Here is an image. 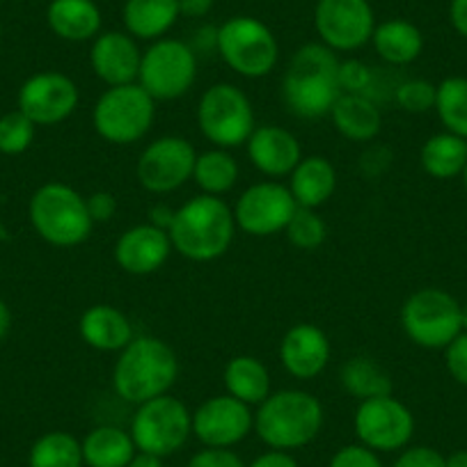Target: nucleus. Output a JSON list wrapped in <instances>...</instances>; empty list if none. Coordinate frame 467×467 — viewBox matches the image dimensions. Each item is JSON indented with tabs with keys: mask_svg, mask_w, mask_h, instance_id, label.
<instances>
[{
	"mask_svg": "<svg viewBox=\"0 0 467 467\" xmlns=\"http://www.w3.org/2000/svg\"><path fill=\"white\" fill-rule=\"evenodd\" d=\"M341 60L321 42L298 47L282 76V101L300 119H321L330 115L337 99L344 94L339 83Z\"/></svg>",
	"mask_w": 467,
	"mask_h": 467,
	"instance_id": "1",
	"label": "nucleus"
},
{
	"mask_svg": "<svg viewBox=\"0 0 467 467\" xmlns=\"http://www.w3.org/2000/svg\"><path fill=\"white\" fill-rule=\"evenodd\" d=\"M168 234L174 253L188 262L209 264L232 248L236 220L223 197L200 192L174 209Z\"/></svg>",
	"mask_w": 467,
	"mask_h": 467,
	"instance_id": "2",
	"label": "nucleus"
},
{
	"mask_svg": "<svg viewBox=\"0 0 467 467\" xmlns=\"http://www.w3.org/2000/svg\"><path fill=\"white\" fill-rule=\"evenodd\" d=\"M179 358L168 341L159 337H133L131 344L117 353L112 367V389L131 406L170 394L179 379Z\"/></svg>",
	"mask_w": 467,
	"mask_h": 467,
	"instance_id": "3",
	"label": "nucleus"
},
{
	"mask_svg": "<svg viewBox=\"0 0 467 467\" xmlns=\"http://www.w3.org/2000/svg\"><path fill=\"white\" fill-rule=\"evenodd\" d=\"M326 421L323 403L305 389H277L254 410V433L268 449L296 451L318 438Z\"/></svg>",
	"mask_w": 467,
	"mask_h": 467,
	"instance_id": "4",
	"label": "nucleus"
},
{
	"mask_svg": "<svg viewBox=\"0 0 467 467\" xmlns=\"http://www.w3.org/2000/svg\"><path fill=\"white\" fill-rule=\"evenodd\" d=\"M30 223L47 244L56 248H76L92 234L88 202L69 183H44L30 197Z\"/></svg>",
	"mask_w": 467,
	"mask_h": 467,
	"instance_id": "5",
	"label": "nucleus"
},
{
	"mask_svg": "<svg viewBox=\"0 0 467 467\" xmlns=\"http://www.w3.org/2000/svg\"><path fill=\"white\" fill-rule=\"evenodd\" d=\"M156 101L140 83L106 88L92 110L94 131L108 145H136L151 131Z\"/></svg>",
	"mask_w": 467,
	"mask_h": 467,
	"instance_id": "6",
	"label": "nucleus"
},
{
	"mask_svg": "<svg viewBox=\"0 0 467 467\" xmlns=\"http://www.w3.org/2000/svg\"><path fill=\"white\" fill-rule=\"evenodd\" d=\"M215 51L234 74L250 80L266 78L280 60L275 33L262 19L248 15L232 16L220 26Z\"/></svg>",
	"mask_w": 467,
	"mask_h": 467,
	"instance_id": "7",
	"label": "nucleus"
},
{
	"mask_svg": "<svg viewBox=\"0 0 467 467\" xmlns=\"http://www.w3.org/2000/svg\"><path fill=\"white\" fill-rule=\"evenodd\" d=\"M195 115L202 136L220 150L232 151L236 147H245L257 129L253 101L234 83H215L206 88Z\"/></svg>",
	"mask_w": 467,
	"mask_h": 467,
	"instance_id": "8",
	"label": "nucleus"
},
{
	"mask_svg": "<svg viewBox=\"0 0 467 467\" xmlns=\"http://www.w3.org/2000/svg\"><path fill=\"white\" fill-rule=\"evenodd\" d=\"M401 327L420 348L444 350L462 332L461 303L449 291L426 286L406 298Z\"/></svg>",
	"mask_w": 467,
	"mask_h": 467,
	"instance_id": "9",
	"label": "nucleus"
},
{
	"mask_svg": "<svg viewBox=\"0 0 467 467\" xmlns=\"http://www.w3.org/2000/svg\"><path fill=\"white\" fill-rule=\"evenodd\" d=\"M129 433L138 451L154 453L165 461L186 447L192 435V412L182 399L163 394L136 406Z\"/></svg>",
	"mask_w": 467,
	"mask_h": 467,
	"instance_id": "10",
	"label": "nucleus"
},
{
	"mask_svg": "<svg viewBox=\"0 0 467 467\" xmlns=\"http://www.w3.org/2000/svg\"><path fill=\"white\" fill-rule=\"evenodd\" d=\"M197 80V53L188 42L161 37L142 51L138 83L156 103L186 97Z\"/></svg>",
	"mask_w": 467,
	"mask_h": 467,
	"instance_id": "11",
	"label": "nucleus"
},
{
	"mask_svg": "<svg viewBox=\"0 0 467 467\" xmlns=\"http://www.w3.org/2000/svg\"><path fill=\"white\" fill-rule=\"evenodd\" d=\"M353 433L358 442L376 453L401 451L415 435V415L394 394L360 401L353 415Z\"/></svg>",
	"mask_w": 467,
	"mask_h": 467,
	"instance_id": "12",
	"label": "nucleus"
},
{
	"mask_svg": "<svg viewBox=\"0 0 467 467\" xmlns=\"http://www.w3.org/2000/svg\"><path fill=\"white\" fill-rule=\"evenodd\" d=\"M314 30L335 53H356L371 42L376 15L369 0H317Z\"/></svg>",
	"mask_w": 467,
	"mask_h": 467,
	"instance_id": "13",
	"label": "nucleus"
},
{
	"mask_svg": "<svg viewBox=\"0 0 467 467\" xmlns=\"http://www.w3.org/2000/svg\"><path fill=\"white\" fill-rule=\"evenodd\" d=\"M197 151L188 138L161 136L142 150L136 163V179L147 192L168 195L192 182Z\"/></svg>",
	"mask_w": 467,
	"mask_h": 467,
	"instance_id": "14",
	"label": "nucleus"
},
{
	"mask_svg": "<svg viewBox=\"0 0 467 467\" xmlns=\"http://www.w3.org/2000/svg\"><path fill=\"white\" fill-rule=\"evenodd\" d=\"M296 209L298 204H296L289 186L268 179V182H259L245 188L232 211L236 229L254 236V239H266L273 234L285 232Z\"/></svg>",
	"mask_w": 467,
	"mask_h": 467,
	"instance_id": "15",
	"label": "nucleus"
},
{
	"mask_svg": "<svg viewBox=\"0 0 467 467\" xmlns=\"http://www.w3.org/2000/svg\"><path fill=\"white\" fill-rule=\"evenodd\" d=\"M78 103V85L62 71H39L19 89V110L35 127L62 124L74 115Z\"/></svg>",
	"mask_w": 467,
	"mask_h": 467,
	"instance_id": "16",
	"label": "nucleus"
},
{
	"mask_svg": "<svg viewBox=\"0 0 467 467\" xmlns=\"http://www.w3.org/2000/svg\"><path fill=\"white\" fill-rule=\"evenodd\" d=\"M254 431V412L248 403L227 392L209 397L192 410V435L204 447L234 449Z\"/></svg>",
	"mask_w": 467,
	"mask_h": 467,
	"instance_id": "17",
	"label": "nucleus"
},
{
	"mask_svg": "<svg viewBox=\"0 0 467 467\" xmlns=\"http://www.w3.org/2000/svg\"><path fill=\"white\" fill-rule=\"evenodd\" d=\"M172 253L174 248L168 229L156 227L154 223H140L129 227L115 241L112 259L129 275L145 277L161 271Z\"/></svg>",
	"mask_w": 467,
	"mask_h": 467,
	"instance_id": "18",
	"label": "nucleus"
},
{
	"mask_svg": "<svg viewBox=\"0 0 467 467\" xmlns=\"http://www.w3.org/2000/svg\"><path fill=\"white\" fill-rule=\"evenodd\" d=\"M142 51L138 47V39L122 30H106L92 39L89 48V65L94 76L101 80L106 88L117 85L138 83L140 74Z\"/></svg>",
	"mask_w": 467,
	"mask_h": 467,
	"instance_id": "19",
	"label": "nucleus"
},
{
	"mask_svg": "<svg viewBox=\"0 0 467 467\" xmlns=\"http://www.w3.org/2000/svg\"><path fill=\"white\" fill-rule=\"evenodd\" d=\"M280 365L298 380H312L326 371L332 346L326 332L314 323H296L280 341Z\"/></svg>",
	"mask_w": 467,
	"mask_h": 467,
	"instance_id": "20",
	"label": "nucleus"
},
{
	"mask_svg": "<svg viewBox=\"0 0 467 467\" xmlns=\"http://www.w3.org/2000/svg\"><path fill=\"white\" fill-rule=\"evenodd\" d=\"M248 159L264 177L282 179L294 172L296 165L303 159V147L298 138L285 127L264 124L253 131L245 142Z\"/></svg>",
	"mask_w": 467,
	"mask_h": 467,
	"instance_id": "21",
	"label": "nucleus"
},
{
	"mask_svg": "<svg viewBox=\"0 0 467 467\" xmlns=\"http://www.w3.org/2000/svg\"><path fill=\"white\" fill-rule=\"evenodd\" d=\"M78 335L85 346L99 353H119L136 337L127 314L115 305L106 303L92 305L80 314Z\"/></svg>",
	"mask_w": 467,
	"mask_h": 467,
	"instance_id": "22",
	"label": "nucleus"
},
{
	"mask_svg": "<svg viewBox=\"0 0 467 467\" xmlns=\"http://www.w3.org/2000/svg\"><path fill=\"white\" fill-rule=\"evenodd\" d=\"M327 117L335 131L350 142H371L383 131V112L369 94L344 92Z\"/></svg>",
	"mask_w": 467,
	"mask_h": 467,
	"instance_id": "23",
	"label": "nucleus"
},
{
	"mask_svg": "<svg viewBox=\"0 0 467 467\" xmlns=\"http://www.w3.org/2000/svg\"><path fill=\"white\" fill-rule=\"evenodd\" d=\"M47 24L65 42H92L101 33L103 16L94 0H51Z\"/></svg>",
	"mask_w": 467,
	"mask_h": 467,
	"instance_id": "24",
	"label": "nucleus"
},
{
	"mask_svg": "<svg viewBox=\"0 0 467 467\" xmlns=\"http://www.w3.org/2000/svg\"><path fill=\"white\" fill-rule=\"evenodd\" d=\"M289 191L296 204L303 209H318L327 204L337 191V170L330 159L321 154L303 156L289 174Z\"/></svg>",
	"mask_w": 467,
	"mask_h": 467,
	"instance_id": "25",
	"label": "nucleus"
},
{
	"mask_svg": "<svg viewBox=\"0 0 467 467\" xmlns=\"http://www.w3.org/2000/svg\"><path fill=\"white\" fill-rule=\"evenodd\" d=\"M369 44L385 65L406 67L412 65L424 51V35L412 21L388 19L376 24Z\"/></svg>",
	"mask_w": 467,
	"mask_h": 467,
	"instance_id": "26",
	"label": "nucleus"
},
{
	"mask_svg": "<svg viewBox=\"0 0 467 467\" xmlns=\"http://www.w3.org/2000/svg\"><path fill=\"white\" fill-rule=\"evenodd\" d=\"M179 0H127L122 7L124 28L138 42H156L177 24Z\"/></svg>",
	"mask_w": 467,
	"mask_h": 467,
	"instance_id": "27",
	"label": "nucleus"
},
{
	"mask_svg": "<svg viewBox=\"0 0 467 467\" xmlns=\"http://www.w3.org/2000/svg\"><path fill=\"white\" fill-rule=\"evenodd\" d=\"M223 383L229 397L248 403L250 408L262 406L273 392L271 371L254 356H234L224 365Z\"/></svg>",
	"mask_w": 467,
	"mask_h": 467,
	"instance_id": "28",
	"label": "nucleus"
},
{
	"mask_svg": "<svg viewBox=\"0 0 467 467\" xmlns=\"http://www.w3.org/2000/svg\"><path fill=\"white\" fill-rule=\"evenodd\" d=\"M80 447H83V461L88 467H127L138 453L131 433L112 424L89 431L80 440Z\"/></svg>",
	"mask_w": 467,
	"mask_h": 467,
	"instance_id": "29",
	"label": "nucleus"
},
{
	"mask_svg": "<svg viewBox=\"0 0 467 467\" xmlns=\"http://www.w3.org/2000/svg\"><path fill=\"white\" fill-rule=\"evenodd\" d=\"M420 163L429 177L440 182L461 177L467 163V140L449 131L435 133L421 145Z\"/></svg>",
	"mask_w": 467,
	"mask_h": 467,
	"instance_id": "30",
	"label": "nucleus"
},
{
	"mask_svg": "<svg viewBox=\"0 0 467 467\" xmlns=\"http://www.w3.org/2000/svg\"><path fill=\"white\" fill-rule=\"evenodd\" d=\"M339 383L346 394L358 399V403L392 394V376L379 360L369 356L348 358L339 369Z\"/></svg>",
	"mask_w": 467,
	"mask_h": 467,
	"instance_id": "31",
	"label": "nucleus"
},
{
	"mask_svg": "<svg viewBox=\"0 0 467 467\" xmlns=\"http://www.w3.org/2000/svg\"><path fill=\"white\" fill-rule=\"evenodd\" d=\"M239 174V163L232 156V151L213 147V150H206L202 154H197L195 170H192V182L197 183V188L204 195L223 197L224 192H229L236 186Z\"/></svg>",
	"mask_w": 467,
	"mask_h": 467,
	"instance_id": "32",
	"label": "nucleus"
},
{
	"mask_svg": "<svg viewBox=\"0 0 467 467\" xmlns=\"http://www.w3.org/2000/svg\"><path fill=\"white\" fill-rule=\"evenodd\" d=\"M435 115L444 131L467 140V78L447 76L435 89Z\"/></svg>",
	"mask_w": 467,
	"mask_h": 467,
	"instance_id": "33",
	"label": "nucleus"
},
{
	"mask_svg": "<svg viewBox=\"0 0 467 467\" xmlns=\"http://www.w3.org/2000/svg\"><path fill=\"white\" fill-rule=\"evenodd\" d=\"M30 467H83V447L76 435L51 431L35 440L28 456Z\"/></svg>",
	"mask_w": 467,
	"mask_h": 467,
	"instance_id": "34",
	"label": "nucleus"
},
{
	"mask_svg": "<svg viewBox=\"0 0 467 467\" xmlns=\"http://www.w3.org/2000/svg\"><path fill=\"white\" fill-rule=\"evenodd\" d=\"M285 234L294 248L309 253V250H317L326 244L327 224L318 215L317 209H303V206H298L294 218L286 224Z\"/></svg>",
	"mask_w": 467,
	"mask_h": 467,
	"instance_id": "35",
	"label": "nucleus"
},
{
	"mask_svg": "<svg viewBox=\"0 0 467 467\" xmlns=\"http://www.w3.org/2000/svg\"><path fill=\"white\" fill-rule=\"evenodd\" d=\"M35 124L21 110L0 117V154L19 156L30 150L35 140Z\"/></svg>",
	"mask_w": 467,
	"mask_h": 467,
	"instance_id": "36",
	"label": "nucleus"
},
{
	"mask_svg": "<svg viewBox=\"0 0 467 467\" xmlns=\"http://www.w3.org/2000/svg\"><path fill=\"white\" fill-rule=\"evenodd\" d=\"M435 89L438 85L431 83L426 78H408L397 85L394 89V99L401 110L412 112V115H421L435 108Z\"/></svg>",
	"mask_w": 467,
	"mask_h": 467,
	"instance_id": "37",
	"label": "nucleus"
},
{
	"mask_svg": "<svg viewBox=\"0 0 467 467\" xmlns=\"http://www.w3.org/2000/svg\"><path fill=\"white\" fill-rule=\"evenodd\" d=\"M327 467H383V461H380V453H376L374 449L353 442L337 449Z\"/></svg>",
	"mask_w": 467,
	"mask_h": 467,
	"instance_id": "38",
	"label": "nucleus"
},
{
	"mask_svg": "<svg viewBox=\"0 0 467 467\" xmlns=\"http://www.w3.org/2000/svg\"><path fill=\"white\" fill-rule=\"evenodd\" d=\"M371 80H374V71L362 60H344L339 65V83L344 92L367 94Z\"/></svg>",
	"mask_w": 467,
	"mask_h": 467,
	"instance_id": "39",
	"label": "nucleus"
},
{
	"mask_svg": "<svg viewBox=\"0 0 467 467\" xmlns=\"http://www.w3.org/2000/svg\"><path fill=\"white\" fill-rule=\"evenodd\" d=\"M444 367L458 385L467 388V332H461L444 348Z\"/></svg>",
	"mask_w": 467,
	"mask_h": 467,
	"instance_id": "40",
	"label": "nucleus"
},
{
	"mask_svg": "<svg viewBox=\"0 0 467 467\" xmlns=\"http://www.w3.org/2000/svg\"><path fill=\"white\" fill-rule=\"evenodd\" d=\"M392 467H444V456L438 449L417 444V447L401 449Z\"/></svg>",
	"mask_w": 467,
	"mask_h": 467,
	"instance_id": "41",
	"label": "nucleus"
},
{
	"mask_svg": "<svg viewBox=\"0 0 467 467\" xmlns=\"http://www.w3.org/2000/svg\"><path fill=\"white\" fill-rule=\"evenodd\" d=\"M186 467H245V462L241 461L239 453H234V449L204 447L191 456Z\"/></svg>",
	"mask_w": 467,
	"mask_h": 467,
	"instance_id": "42",
	"label": "nucleus"
},
{
	"mask_svg": "<svg viewBox=\"0 0 467 467\" xmlns=\"http://www.w3.org/2000/svg\"><path fill=\"white\" fill-rule=\"evenodd\" d=\"M88 202V211L92 223H108V220L115 218L117 213V197L108 191H94L85 197Z\"/></svg>",
	"mask_w": 467,
	"mask_h": 467,
	"instance_id": "43",
	"label": "nucleus"
},
{
	"mask_svg": "<svg viewBox=\"0 0 467 467\" xmlns=\"http://www.w3.org/2000/svg\"><path fill=\"white\" fill-rule=\"evenodd\" d=\"M245 467H300L298 461L291 451H280V449H268V451L259 453L250 465Z\"/></svg>",
	"mask_w": 467,
	"mask_h": 467,
	"instance_id": "44",
	"label": "nucleus"
},
{
	"mask_svg": "<svg viewBox=\"0 0 467 467\" xmlns=\"http://www.w3.org/2000/svg\"><path fill=\"white\" fill-rule=\"evenodd\" d=\"M449 24L461 37L467 39V0H451L449 3Z\"/></svg>",
	"mask_w": 467,
	"mask_h": 467,
	"instance_id": "45",
	"label": "nucleus"
},
{
	"mask_svg": "<svg viewBox=\"0 0 467 467\" xmlns=\"http://www.w3.org/2000/svg\"><path fill=\"white\" fill-rule=\"evenodd\" d=\"M215 0H179V12L188 19H204L213 10Z\"/></svg>",
	"mask_w": 467,
	"mask_h": 467,
	"instance_id": "46",
	"label": "nucleus"
},
{
	"mask_svg": "<svg viewBox=\"0 0 467 467\" xmlns=\"http://www.w3.org/2000/svg\"><path fill=\"white\" fill-rule=\"evenodd\" d=\"M127 467H165V465H163V458L154 456V453L138 451Z\"/></svg>",
	"mask_w": 467,
	"mask_h": 467,
	"instance_id": "47",
	"label": "nucleus"
},
{
	"mask_svg": "<svg viewBox=\"0 0 467 467\" xmlns=\"http://www.w3.org/2000/svg\"><path fill=\"white\" fill-rule=\"evenodd\" d=\"M172 215H174V211L168 209V206H156V209L151 211V220H150V223H154L156 227L168 229L170 223H172Z\"/></svg>",
	"mask_w": 467,
	"mask_h": 467,
	"instance_id": "48",
	"label": "nucleus"
},
{
	"mask_svg": "<svg viewBox=\"0 0 467 467\" xmlns=\"http://www.w3.org/2000/svg\"><path fill=\"white\" fill-rule=\"evenodd\" d=\"M10 326H12L10 307L5 305V300L0 298V341L7 337V332H10Z\"/></svg>",
	"mask_w": 467,
	"mask_h": 467,
	"instance_id": "49",
	"label": "nucleus"
},
{
	"mask_svg": "<svg viewBox=\"0 0 467 467\" xmlns=\"http://www.w3.org/2000/svg\"><path fill=\"white\" fill-rule=\"evenodd\" d=\"M444 467H467V449H458L444 456Z\"/></svg>",
	"mask_w": 467,
	"mask_h": 467,
	"instance_id": "50",
	"label": "nucleus"
},
{
	"mask_svg": "<svg viewBox=\"0 0 467 467\" xmlns=\"http://www.w3.org/2000/svg\"><path fill=\"white\" fill-rule=\"evenodd\" d=\"M461 318H462V332H467V303L461 305Z\"/></svg>",
	"mask_w": 467,
	"mask_h": 467,
	"instance_id": "51",
	"label": "nucleus"
},
{
	"mask_svg": "<svg viewBox=\"0 0 467 467\" xmlns=\"http://www.w3.org/2000/svg\"><path fill=\"white\" fill-rule=\"evenodd\" d=\"M461 177H462V183H465V191H467V163H465V170H462Z\"/></svg>",
	"mask_w": 467,
	"mask_h": 467,
	"instance_id": "52",
	"label": "nucleus"
},
{
	"mask_svg": "<svg viewBox=\"0 0 467 467\" xmlns=\"http://www.w3.org/2000/svg\"><path fill=\"white\" fill-rule=\"evenodd\" d=\"M0 35H3V21H0Z\"/></svg>",
	"mask_w": 467,
	"mask_h": 467,
	"instance_id": "53",
	"label": "nucleus"
},
{
	"mask_svg": "<svg viewBox=\"0 0 467 467\" xmlns=\"http://www.w3.org/2000/svg\"><path fill=\"white\" fill-rule=\"evenodd\" d=\"M0 3H3V0H0Z\"/></svg>",
	"mask_w": 467,
	"mask_h": 467,
	"instance_id": "54",
	"label": "nucleus"
}]
</instances>
